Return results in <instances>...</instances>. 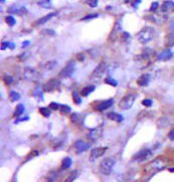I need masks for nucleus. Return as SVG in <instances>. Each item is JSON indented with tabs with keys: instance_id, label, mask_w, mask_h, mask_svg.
Returning a JSON list of instances; mask_svg holds the SVG:
<instances>
[{
	"instance_id": "40",
	"label": "nucleus",
	"mask_w": 174,
	"mask_h": 182,
	"mask_svg": "<svg viewBox=\"0 0 174 182\" xmlns=\"http://www.w3.org/2000/svg\"><path fill=\"white\" fill-rule=\"evenodd\" d=\"M168 138H169L170 140H172V141H174V129L171 130L170 133L168 134Z\"/></svg>"
},
{
	"instance_id": "1",
	"label": "nucleus",
	"mask_w": 174,
	"mask_h": 182,
	"mask_svg": "<svg viewBox=\"0 0 174 182\" xmlns=\"http://www.w3.org/2000/svg\"><path fill=\"white\" fill-rule=\"evenodd\" d=\"M154 29L150 26H145L140 30V32L137 35L138 40L141 43H148L149 41H151L154 37Z\"/></svg>"
},
{
	"instance_id": "30",
	"label": "nucleus",
	"mask_w": 174,
	"mask_h": 182,
	"mask_svg": "<svg viewBox=\"0 0 174 182\" xmlns=\"http://www.w3.org/2000/svg\"><path fill=\"white\" fill-rule=\"evenodd\" d=\"M105 83H109V85L113 86H118V83H117V80H113L112 77H106V79H105Z\"/></svg>"
},
{
	"instance_id": "7",
	"label": "nucleus",
	"mask_w": 174,
	"mask_h": 182,
	"mask_svg": "<svg viewBox=\"0 0 174 182\" xmlns=\"http://www.w3.org/2000/svg\"><path fill=\"white\" fill-rule=\"evenodd\" d=\"M74 70H76V64H74V61H70L67 64V67H64L59 73V77H71V74H74Z\"/></svg>"
},
{
	"instance_id": "36",
	"label": "nucleus",
	"mask_w": 174,
	"mask_h": 182,
	"mask_svg": "<svg viewBox=\"0 0 174 182\" xmlns=\"http://www.w3.org/2000/svg\"><path fill=\"white\" fill-rule=\"evenodd\" d=\"M88 4H89L91 7H96V6L98 5V0H89V1H88Z\"/></svg>"
},
{
	"instance_id": "11",
	"label": "nucleus",
	"mask_w": 174,
	"mask_h": 182,
	"mask_svg": "<svg viewBox=\"0 0 174 182\" xmlns=\"http://www.w3.org/2000/svg\"><path fill=\"white\" fill-rule=\"evenodd\" d=\"M59 86H61L59 80L52 79L46 83V86H44V89H46V92H53V91H56L58 89H59Z\"/></svg>"
},
{
	"instance_id": "15",
	"label": "nucleus",
	"mask_w": 174,
	"mask_h": 182,
	"mask_svg": "<svg viewBox=\"0 0 174 182\" xmlns=\"http://www.w3.org/2000/svg\"><path fill=\"white\" fill-rule=\"evenodd\" d=\"M149 79H150V76L148 74H142V76H140L139 77H138L137 80V83L141 86H145L148 85L149 83Z\"/></svg>"
},
{
	"instance_id": "17",
	"label": "nucleus",
	"mask_w": 174,
	"mask_h": 182,
	"mask_svg": "<svg viewBox=\"0 0 174 182\" xmlns=\"http://www.w3.org/2000/svg\"><path fill=\"white\" fill-rule=\"evenodd\" d=\"M108 118L110 119V120H112V121H116V122H118V123H121V122L124 120L123 119V117H122V115H119V114H117V113H109L108 114Z\"/></svg>"
},
{
	"instance_id": "19",
	"label": "nucleus",
	"mask_w": 174,
	"mask_h": 182,
	"mask_svg": "<svg viewBox=\"0 0 174 182\" xmlns=\"http://www.w3.org/2000/svg\"><path fill=\"white\" fill-rule=\"evenodd\" d=\"M174 8V3L172 1H165L161 6V10L165 12V11H169V10H172Z\"/></svg>"
},
{
	"instance_id": "14",
	"label": "nucleus",
	"mask_w": 174,
	"mask_h": 182,
	"mask_svg": "<svg viewBox=\"0 0 174 182\" xmlns=\"http://www.w3.org/2000/svg\"><path fill=\"white\" fill-rule=\"evenodd\" d=\"M36 77H37V74H36V71L33 70V68H31V67H26L25 68V71H24V77H25L26 80H34Z\"/></svg>"
},
{
	"instance_id": "26",
	"label": "nucleus",
	"mask_w": 174,
	"mask_h": 182,
	"mask_svg": "<svg viewBox=\"0 0 174 182\" xmlns=\"http://www.w3.org/2000/svg\"><path fill=\"white\" fill-rule=\"evenodd\" d=\"M59 112H61L62 115L68 114V113L71 112V108L67 105H62L61 108H59Z\"/></svg>"
},
{
	"instance_id": "16",
	"label": "nucleus",
	"mask_w": 174,
	"mask_h": 182,
	"mask_svg": "<svg viewBox=\"0 0 174 182\" xmlns=\"http://www.w3.org/2000/svg\"><path fill=\"white\" fill-rule=\"evenodd\" d=\"M95 86H93V85H91V86H85L83 89H82V92H81V95H82L83 97H87V96H89L90 94L91 93H93V92L95 91Z\"/></svg>"
},
{
	"instance_id": "33",
	"label": "nucleus",
	"mask_w": 174,
	"mask_h": 182,
	"mask_svg": "<svg viewBox=\"0 0 174 182\" xmlns=\"http://www.w3.org/2000/svg\"><path fill=\"white\" fill-rule=\"evenodd\" d=\"M152 104H153L152 100H150V99H145V100L142 101V105L145 106V107H151Z\"/></svg>"
},
{
	"instance_id": "41",
	"label": "nucleus",
	"mask_w": 174,
	"mask_h": 182,
	"mask_svg": "<svg viewBox=\"0 0 174 182\" xmlns=\"http://www.w3.org/2000/svg\"><path fill=\"white\" fill-rule=\"evenodd\" d=\"M8 49H14V44H13L12 42H8Z\"/></svg>"
},
{
	"instance_id": "12",
	"label": "nucleus",
	"mask_w": 174,
	"mask_h": 182,
	"mask_svg": "<svg viewBox=\"0 0 174 182\" xmlns=\"http://www.w3.org/2000/svg\"><path fill=\"white\" fill-rule=\"evenodd\" d=\"M113 104H114V100L113 99H109V100H107V101H103V102H100V103L98 104L97 107H96V110H98V111H100V112L105 111V110L111 108V107L113 106Z\"/></svg>"
},
{
	"instance_id": "35",
	"label": "nucleus",
	"mask_w": 174,
	"mask_h": 182,
	"mask_svg": "<svg viewBox=\"0 0 174 182\" xmlns=\"http://www.w3.org/2000/svg\"><path fill=\"white\" fill-rule=\"evenodd\" d=\"M49 107H50V109H52V110H59V108H61V105H59L58 103L52 102V103H50Z\"/></svg>"
},
{
	"instance_id": "23",
	"label": "nucleus",
	"mask_w": 174,
	"mask_h": 182,
	"mask_svg": "<svg viewBox=\"0 0 174 182\" xmlns=\"http://www.w3.org/2000/svg\"><path fill=\"white\" fill-rule=\"evenodd\" d=\"M23 112H24V106L20 104V105L16 107L15 111H14V116H15V117H19V116L22 115Z\"/></svg>"
},
{
	"instance_id": "28",
	"label": "nucleus",
	"mask_w": 174,
	"mask_h": 182,
	"mask_svg": "<svg viewBox=\"0 0 174 182\" xmlns=\"http://www.w3.org/2000/svg\"><path fill=\"white\" fill-rule=\"evenodd\" d=\"M73 98H74V102L78 104V105H80V104L82 103V98H81V96L77 92H74L73 93Z\"/></svg>"
},
{
	"instance_id": "13",
	"label": "nucleus",
	"mask_w": 174,
	"mask_h": 182,
	"mask_svg": "<svg viewBox=\"0 0 174 182\" xmlns=\"http://www.w3.org/2000/svg\"><path fill=\"white\" fill-rule=\"evenodd\" d=\"M172 58H173V52L171 49H165L158 55V59L162 61H169V59H171Z\"/></svg>"
},
{
	"instance_id": "25",
	"label": "nucleus",
	"mask_w": 174,
	"mask_h": 182,
	"mask_svg": "<svg viewBox=\"0 0 174 182\" xmlns=\"http://www.w3.org/2000/svg\"><path fill=\"white\" fill-rule=\"evenodd\" d=\"M40 113L44 117H49L50 114H52V111H50V108H46V107H43V108L40 109Z\"/></svg>"
},
{
	"instance_id": "45",
	"label": "nucleus",
	"mask_w": 174,
	"mask_h": 182,
	"mask_svg": "<svg viewBox=\"0 0 174 182\" xmlns=\"http://www.w3.org/2000/svg\"><path fill=\"white\" fill-rule=\"evenodd\" d=\"M1 1H2V3H4V1H5V0H1Z\"/></svg>"
},
{
	"instance_id": "2",
	"label": "nucleus",
	"mask_w": 174,
	"mask_h": 182,
	"mask_svg": "<svg viewBox=\"0 0 174 182\" xmlns=\"http://www.w3.org/2000/svg\"><path fill=\"white\" fill-rule=\"evenodd\" d=\"M114 165H115V159L110 157L105 158L100 163V172L104 175H109L112 172Z\"/></svg>"
},
{
	"instance_id": "3",
	"label": "nucleus",
	"mask_w": 174,
	"mask_h": 182,
	"mask_svg": "<svg viewBox=\"0 0 174 182\" xmlns=\"http://www.w3.org/2000/svg\"><path fill=\"white\" fill-rule=\"evenodd\" d=\"M107 70V64L105 61H101L98 64V67L95 68L94 71L91 74V80H100L104 77L105 71Z\"/></svg>"
},
{
	"instance_id": "21",
	"label": "nucleus",
	"mask_w": 174,
	"mask_h": 182,
	"mask_svg": "<svg viewBox=\"0 0 174 182\" xmlns=\"http://www.w3.org/2000/svg\"><path fill=\"white\" fill-rule=\"evenodd\" d=\"M38 5L49 9V8H52V0H40V1L38 2Z\"/></svg>"
},
{
	"instance_id": "24",
	"label": "nucleus",
	"mask_w": 174,
	"mask_h": 182,
	"mask_svg": "<svg viewBox=\"0 0 174 182\" xmlns=\"http://www.w3.org/2000/svg\"><path fill=\"white\" fill-rule=\"evenodd\" d=\"M9 98L12 102H16V101H18L20 99V94H18L15 91H11L9 93Z\"/></svg>"
},
{
	"instance_id": "6",
	"label": "nucleus",
	"mask_w": 174,
	"mask_h": 182,
	"mask_svg": "<svg viewBox=\"0 0 174 182\" xmlns=\"http://www.w3.org/2000/svg\"><path fill=\"white\" fill-rule=\"evenodd\" d=\"M152 157V151L150 149H143L138 152L137 154L134 155L133 160L137 161V162H144V161H147L148 159Z\"/></svg>"
},
{
	"instance_id": "5",
	"label": "nucleus",
	"mask_w": 174,
	"mask_h": 182,
	"mask_svg": "<svg viewBox=\"0 0 174 182\" xmlns=\"http://www.w3.org/2000/svg\"><path fill=\"white\" fill-rule=\"evenodd\" d=\"M168 164V161L166 158L164 157H157L156 159H154L150 163V167L153 169V170H156V171H160V170L164 169L165 167L167 166Z\"/></svg>"
},
{
	"instance_id": "37",
	"label": "nucleus",
	"mask_w": 174,
	"mask_h": 182,
	"mask_svg": "<svg viewBox=\"0 0 174 182\" xmlns=\"http://www.w3.org/2000/svg\"><path fill=\"white\" fill-rule=\"evenodd\" d=\"M43 34H44V33H47L49 35H55V32L53 31V30H52V29H46V30H43V32H41Z\"/></svg>"
},
{
	"instance_id": "18",
	"label": "nucleus",
	"mask_w": 174,
	"mask_h": 182,
	"mask_svg": "<svg viewBox=\"0 0 174 182\" xmlns=\"http://www.w3.org/2000/svg\"><path fill=\"white\" fill-rule=\"evenodd\" d=\"M71 163H73V160H71V158H70V157H65V159L62 161L61 169H62V170H65V169L70 168V167L71 166Z\"/></svg>"
},
{
	"instance_id": "27",
	"label": "nucleus",
	"mask_w": 174,
	"mask_h": 182,
	"mask_svg": "<svg viewBox=\"0 0 174 182\" xmlns=\"http://www.w3.org/2000/svg\"><path fill=\"white\" fill-rule=\"evenodd\" d=\"M5 21H6V23L7 24H9L10 26H13L14 24L16 23V21H15V18H14L13 16H6L5 17Z\"/></svg>"
},
{
	"instance_id": "39",
	"label": "nucleus",
	"mask_w": 174,
	"mask_h": 182,
	"mask_svg": "<svg viewBox=\"0 0 174 182\" xmlns=\"http://www.w3.org/2000/svg\"><path fill=\"white\" fill-rule=\"evenodd\" d=\"M99 15L98 14H92V15H88L86 16L85 18H83V20H89V19H93V18H96V17H98Z\"/></svg>"
},
{
	"instance_id": "44",
	"label": "nucleus",
	"mask_w": 174,
	"mask_h": 182,
	"mask_svg": "<svg viewBox=\"0 0 174 182\" xmlns=\"http://www.w3.org/2000/svg\"><path fill=\"white\" fill-rule=\"evenodd\" d=\"M171 172H174V168H171V169H169Z\"/></svg>"
},
{
	"instance_id": "22",
	"label": "nucleus",
	"mask_w": 174,
	"mask_h": 182,
	"mask_svg": "<svg viewBox=\"0 0 174 182\" xmlns=\"http://www.w3.org/2000/svg\"><path fill=\"white\" fill-rule=\"evenodd\" d=\"M56 64H58V62H56L55 61H50L46 62V64H44V68H46V71H52L56 67Z\"/></svg>"
},
{
	"instance_id": "9",
	"label": "nucleus",
	"mask_w": 174,
	"mask_h": 182,
	"mask_svg": "<svg viewBox=\"0 0 174 182\" xmlns=\"http://www.w3.org/2000/svg\"><path fill=\"white\" fill-rule=\"evenodd\" d=\"M74 148L78 154H81V153H83V152L88 150L90 148V144L85 141H83V140H78V141L74 142Z\"/></svg>"
},
{
	"instance_id": "31",
	"label": "nucleus",
	"mask_w": 174,
	"mask_h": 182,
	"mask_svg": "<svg viewBox=\"0 0 174 182\" xmlns=\"http://www.w3.org/2000/svg\"><path fill=\"white\" fill-rule=\"evenodd\" d=\"M3 80H4V83H6V85H11L12 82H13V79H12V77L8 76V74H5L4 77H3Z\"/></svg>"
},
{
	"instance_id": "20",
	"label": "nucleus",
	"mask_w": 174,
	"mask_h": 182,
	"mask_svg": "<svg viewBox=\"0 0 174 182\" xmlns=\"http://www.w3.org/2000/svg\"><path fill=\"white\" fill-rule=\"evenodd\" d=\"M55 14H56L55 12H52V13H50V14H47V15H46L44 17H43V18H40V20H37L36 25H40V24H43V23H46V21H49L50 18H52V17L55 16Z\"/></svg>"
},
{
	"instance_id": "29",
	"label": "nucleus",
	"mask_w": 174,
	"mask_h": 182,
	"mask_svg": "<svg viewBox=\"0 0 174 182\" xmlns=\"http://www.w3.org/2000/svg\"><path fill=\"white\" fill-rule=\"evenodd\" d=\"M77 176H78V171H74V172H71V174H70V176L65 179V182H73L74 179L77 178Z\"/></svg>"
},
{
	"instance_id": "32",
	"label": "nucleus",
	"mask_w": 174,
	"mask_h": 182,
	"mask_svg": "<svg viewBox=\"0 0 174 182\" xmlns=\"http://www.w3.org/2000/svg\"><path fill=\"white\" fill-rule=\"evenodd\" d=\"M81 120V117L79 116V114H73L71 117V121L73 122V123H79Z\"/></svg>"
},
{
	"instance_id": "8",
	"label": "nucleus",
	"mask_w": 174,
	"mask_h": 182,
	"mask_svg": "<svg viewBox=\"0 0 174 182\" xmlns=\"http://www.w3.org/2000/svg\"><path fill=\"white\" fill-rule=\"evenodd\" d=\"M102 135H103V128L97 127V128H94V129L90 130V132L88 134V138L91 140L92 142H96L101 138Z\"/></svg>"
},
{
	"instance_id": "43",
	"label": "nucleus",
	"mask_w": 174,
	"mask_h": 182,
	"mask_svg": "<svg viewBox=\"0 0 174 182\" xmlns=\"http://www.w3.org/2000/svg\"><path fill=\"white\" fill-rule=\"evenodd\" d=\"M171 28L174 30V21H172V23H171Z\"/></svg>"
},
{
	"instance_id": "38",
	"label": "nucleus",
	"mask_w": 174,
	"mask_h": 182,
	"mask_svg": "<svg viewBox=\"0 0 174 182\" xmlns=\"http://www.w3.org/2000/svg\"><path fill=\"white\" fill-rule=\"evenodd\" d=\"M158 6H159L158 2H154V3H152L151 7H150V10H151V11H155L158 8Z\"/></svg>"
},
{
	"instance_id": "4",
	"label": "nucleus",
	"mask_w": 174,
	"mask_h": 182,
	"mask_svg": "<svg viewBox=\"0 0 174 182\" xmlns=\"http://www.w3.org/2000/svg\"><path fill=\"white\" fill-rule=\"evenodd\" d=\"M134 102H135V96L133 94H128V95H126L121 101H120L119 107L122 110H129V109L132 108Z\"/></svg>"
},
{
	"instance_id": "34",
	"label": "nucleus",
	"mask_w": 174,
	"mask_h": 182,
	"mask_svg": "<svg viewBox=\"0 0 174 182\" xmlns=\"http://www.w3.org/2000/svg\"><path fill=\"white\" fill-rule=\"evenodd\" d=\"M29 55H30V53H29L28 52H24L22 55H19V58H20V61H25V59H27V58Z\"/></svg>"
},
{
	"instance_id": "10",
	"label": "nucleus",
	"mask_w": 174,
	"mask_h": 182,
	"mask_svg": "<svg viewBox=\"0 0 174 182\" xmlns=\"http://www.w3.org/2000/svg\"><path fill=\"white\" fill-rule=\"evenodd\" d=\"M108 150L107 147H97V148H94L93 150L91 151V155H90V160L93 161L97 158L103 156V155L106 153V151Z\"/></svg>"
},
{
	"instance_id": "42",
	"label": "nucleus",
	"mask_w": 174,
	"mask_h": 182,
	"mask_svg": "<svg viewBox=\"0 0 174 182\" xmlns=\"http://www.w3.org/2000/svg\"><path fill=\"white\" fill-rule=\"evenodd\" d=\"M28 44H29V41H24V43L22 44V47H23V49H24V47H25V46H27Z\"/></svg>"
}]
</instances>
